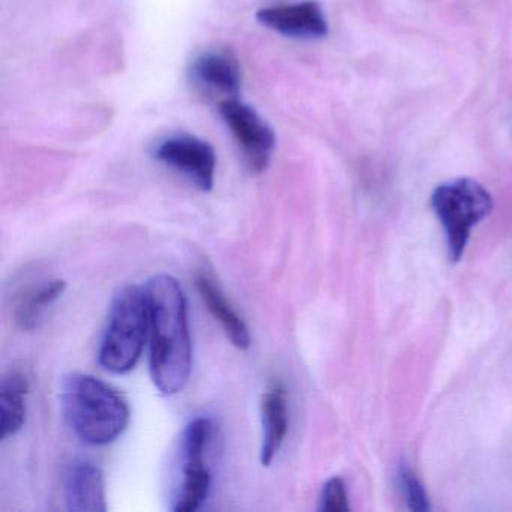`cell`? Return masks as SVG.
Instances as JSON below:
<instances>
[{"mask_svg":"<svg viewBox=\"0 0 512 512\" xmlns=\"http://www.w3.org/2000/svg\"><path fill=\"white\" fill-rule=\"evenodd\" d=\"M196 287L199 290L200 298L208 307L209 313L223 326L224 332L232 341L233 346L241 350L248 349L251 344L250 331L242 317H239V314L233 310L218 284L215 283L214 277L209 275L208 271L197 272Z\"/></svg>","mask_w":512,"mask_h":512,"instance_id":"cell-12","label":"cell"},{"mask_svg":"<svg viewBox=\"0 0 512 512\" xmlns=\"http://www.w3.org/2000/svg\"><path fill=\"white\" fill-rule=\"evenodd\" d=\"M62 412L82 442L106 446L115 442L130 422L127 400L91 374L71 373L61 385Z\"/></svg>","mask_w":512,"mask_h":512,"instance_id":"cell-2","label":"cell"},{"mask_svg":"<svg viewBox=\"0 0 512 512\" xmlns=\"http://www.w3.org/2000/svg\"><path fill=\"white\" fill-rule=\"evenodd\" d=\"M151 377L163 395H175L187 386L193 368V341L188 326L187 298L175 277L154 275L146 283Z\"/></svg>","mask_w":512,"mask_h":512,"instance_id":"cell-1","label":"cell"},{"mask_svg":"<svg viewBox=\"0 0 512 512\" xmlns=\"http://www.w3.org/2000/svg\"><path fill=\"white\" fill-rule=\"evenodd\" d=\"M397 479L410 511H430V497H428L427 490L409 464L401 463L398 466Z\"/></svg>","mask_w":512,"mask_h":512,"instance_id":"cell-15","label":"cell"},{"mask_svg":"<svg viewBox=\"0 0 512 512\" xmlns=\"http://www.w3.org/2000/svg\"><path fill=\"white\" fill-rule=\"evenodd\" d=\"M257 20L266 28L287 38L317 40L328 35L325 13L314 0L263 8L257 13Z\"/></svg>","mask_w":512,"mask_h":512,"instance_id":"cell-8","label":"cell"},{"mask_svg":"<svg viewBox=\"0 0 512 512\" xmlns=\"http://www.w3.org/2000/svg\"><path fill=\"white\" fill-rule=\"evenodd\" d=\"M67 290V281L52 280L41 284L31 295L26 296L17 310V323L23 331H34L40 325L47 307L58 301Z\"/></svg>","mask_w":512,"mask_h":512,"instance_id":"cell-14","label":"cell"},{"mask_svg":"<svg viewBox=\"0 0 512 512\" xmlns=\"http://www.w3.org/2000/svg\"><path fill=\"white\" fill-rule=\"evenodd\" d=\"M29 394V383L19 371L7 374L0 386V431L2 439L14 436L22 430L28 415L26 397Z\"/></svg>","mask_w":512,"mask_h":512,"instance_id":"cell-13","label":"cell"},{"mask_svg":"<svg viewBox=\"0 0 512 512\" xmlns=\"http://www.w3.org/2000/svg\"><path fill=\"white\" fill-rule=\"evenodd\" d=\"M214 433V424L206 416L190 421L181 439L182 482L173 503L175 512H194L206 502L212 476L205 455Z\"/></svg>","mask_w":512,"mask_h":512,"instance_id":"cell-5","label":"cell"},{"mask_svg":"<svg viewBox=\"0 0 512 512\" xmlns=\"http://www.w3.org/2000/svg\"><path fill=\"white\" fill-rule=\"evenodd\" d=\"M320 511L346 512L349 511V496H347L346 482L334 476L323 485L320 493Z\"/></svg>","mask_w":512,"mask_h":512,"instance_id":"cell-16","label":"cell"},{"mask_svg":"<svg viewBox=\"0 0 512 512\" xmlns=\"http://www.w3.org/2000/svg\"><path fill=\"white\" fill-rule=\"evenodd\" d=\"M190 79L205 94L232 100L238 98L241 89V68L230 53H203L191 64Z\"/></svg>","mask_w":512,"mask_h":512,"instance_id":"cell-9","label":"cell"},{"mask_svg":"<svg viewBox=\"0 0 512 512\" xmlns=\"http://www.w3.org/2000/svg\"><path fill=\"white\" fill-rule=\"evenodd\" d=\"M149 329L145 289L128 284L121 287L110 304L107 325L98 352V362L113 374L134 370L145 347Z\"/></svg>","mask_w":512,"mask_h":512,"instance_id":"cell-3","label":"cell"},{"mask_svg":"<svg viewBox=\"0 0 512 512\" xmlns=\"http://www.w3.org/2000/svg\"><path fill=\"white\" fill-rule=\"evenodd\" d=\"M68 511L106 512V479L103 470L88 460L74 461L65 478Z\"/></svg>","mask_w":512,"mask_h":512,"instance_id":"cell-10","label":"cell"},{"mask_svg":"<svg viewBox=\"0 0 512 512\" xmlns=\"http://www.w3.org/2000/svg\"><path fill=\"white\" fill-rule=\"evenodd\" d=\"M218 110L241 151L245 166L253 173H262L274 154L277 143L274 130L253 107L238 98L221 101Z\"/></svg>","mask_w":512,"mask_h":512,"instance_id":"cell-6","label":"cell"},{"mask_svg":"<svg viewBox=\"0 0 512 512\" xmlns=\"http://www.w3.org/2000/svg\"><path fill=\"white\" fill-rule=\"evenodd\" d=\"M260 421H262V446L260 463L271 466L280 449L283 448L289 431V404L284 386L274 382L263 392L260 400Z\"/></svg>","mask_w":512,"mask_h":512,"instance_id":"cell-11","label":"cell"},{"mask_svg":"<svg viewBox=\"0 0 512 512\" xmlns=\"http://www.w3.org/2000/svg\"><path fill=\"white\" fill-rule=\"evenodd\" d=\"M155 158L184 175L203 193L214 188L217 155L205 140L190 134H176L158 143Z\"/></svg>","mask_w":512,"mask_h":512,"instance_id":"cell-7","label":"cell"},{"mask_svg":"<svg viewBox=\"0 0 512 512\" xmlns=\"http://www.w3.org/2000/svg\"><path fill=\"white\" fill-rule=\"evenodd\" d=\"M431 208L445 232L448 257L460 262L473 227L493 211V197L473 179H455L434 190Z\"/></svg>","mask_w":512,"mask_h":512,"instance_id":"cell-4","label":"cell"}]
</instances>
